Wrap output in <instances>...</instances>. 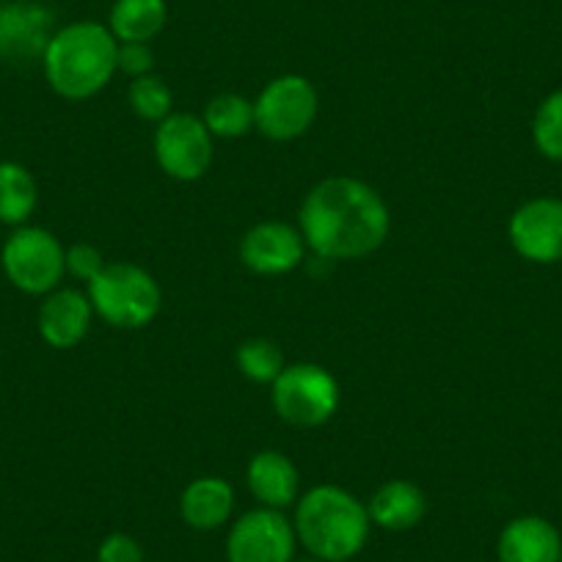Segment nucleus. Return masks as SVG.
<instances>
[{
	"instance_id": "21",
	"label": "nucleus",
	"mask_w": 562,
	"mask_h": 562,
	"mask_svg": "<svg viewBox=\"0 0 562 562\" xmlns=\"http://www.w3.org/2000/svg\"><path fill=\"white\" fill-rule=\"evenodd\" d=\"M237 370L254 383H273L279 378V372L284 370V353L276 342L265 337H254L246 339V342L237 348L235 353Z\"/></svg>"
},
{
	"instance_id": "16",
	"label": "nucleus",
	"mask_w": 562,
	"mask_h": 562,
	"mask_svg": "<svg viewBox=\"0 0 562 562\" xmlns=\"http://www.w3.org/2000/svg\"><path fill=\"white\" fill-rule=\"evenodd\" d=\"M180 516L196 532H215L235 516V488L224 477H199L182 491Z\"/></svg>"
},
{
	"instance_id": "22",
	"label": "nucleus",
	"mask_w": 562,
	"mask_h": 562,
	"mask_svg": "<svg viewBox=\"0 0 562 562\" xmlns=\"http://www.w3.org/2000/svg\"><path fill=\"white\" fill-rule=\"evenodd\" d=\"M127 102L133 108L135 116L144 122H164L171 116V105H175V94H171L169 83L160 75L149 72L144 78H135L127 89Z\"/></svg>"
},
{
	"instance_id": "14",
	"label": "nucleus",
	"mask_w": 562,
	"mask_h": 562,
	"mask_svg": "<svg viewBox=\"0 0 562 562\" xmlns=\"http://www.w3.org/2000/svg\"><path fill=\"white\" fill-rule=\"evenodd\" d=\"M562 535L549 518L518 516L505 524L496 540L499 562H560Z\"/></svg>"
},
{
	"instance_id": "9",
	"label": "nucleus",
	"mask_w": 562,
	"mask_h": 562,
	"mask_svg": "<svg viewBox=\"0 0 562 562\" xmlns=\"http://www.w3.org/2000/svg\"><path fill=\"white\" fill-rule=\"evenodd\" d=\"M295 527L284 510L254 507L237 516L226 535V562H293Z\"/></svg>"
},
{
	"instance_id": "3",
	"label": "nucleus",
	"mask_w": 562,
	"mask_h": 562,
	"mask_svg": "<svg viewBox=\"0 0 562 562\" xmlns=\"http://www.w3.org/2000/svg\"><path fill=\"white\" fill-rule=\"evenodd\" d=\"M116 50L119 42L105 23L78 20L56 29L42 56V69L58 97L89 100L116 75Z\"/></svg>"
},
{
	"instance_id": "18",
	"label": "nucleus",
	"mask_w": 562,
	"mask_h": 562,
	"mask_svg": "<svg viewBox=\"0 0 562 562\" xmlns=\"http://www.w3.org/2000/svg\"><path fill=\"white\" fill-rule=\"evenodd\" d=\"M169 23L166 0H113L108 29L116 42H153Z\"/></svg>"
},
{
	"instance_id": "15",
	"label": "nucleus",
	"mask_w": 562,
	"mask_h": 562,
	"mask_svg": "<svg viewBox=\"0 0 562 562\" xmlns=\"http://www.w3.org/2000/svg\"><path fill=\"white\" fill-rule=\"evenodd\" d=\"M246 483L259 507H273V510H284V507L295 505L301 496V474L295 463L290 461L284 452L265 450L251 458L246 469Z\"/></svg>"
},
{
	"instance_id": "26",
	"label": "nucleus",
	"mask_w": 562,
	"mask_h": 562,
	"mask_svg": "<svg viewBox=\"0 0 562 562\" xmlns=\"http://www.w3.org/2000/svg\"><path fill=\"white\" fill-rule=\"evenodd\" d=\"M97 562H147V554L133 535L111 532L97 546Z\"/></svg>"
},
{
	"instance_id": "2",
	"label": "nucleus",
	"mask_w": 562,
	"mask_h": 562,
	"mask_svg": "<svg viewBox=\"0 0 562 562\" xmlns=\"http://www.w3.org/2000/svg\"><path fill=\"white\" fill-rule=\"evenodd\" d=\"M295 538L323 562H350L370 540V510L339 485H315L295 502Z\"/></svg>"
},
{
	"instance_id": "28",
	"label": "nucleus",
	"mask_w": 562,
	"mask_h": 562,
	"mask_svg": "<svg viewBox=\"0 0 562 562\" xmlns=\"http://www.w3.org/2000/svg\"><path fill=\"white\" fill-rule=\"evenodd\" d=\"M0 3H12V0H0Z\"/></svg>"
},
{
	"instance_id": "8",
	"label": "nucleus",
	"mask_w": 562,
	"mask_h": 562,
	"mask_svg": "<svg viewBox=\"0 0 562 562\" xmlns=\"http://www.w3.org/2000/svg\"><path fill=\"white\" fill-rule=\"evenodd\" d=\"M155 158L171 180H202L213 166L215 135L193 113H171L155 130Z\"/></svg>"
},
{
	"instance_id": "6",
	"label": "nucleus",
	"mask_w": 562,
	"mask_h": 562,
	"mask_svg": "<svg viewBox=\"0 0 562 562\" xmlns=\"http://www.w3.org/2000/svg\"><path fill=\"white\" fill-rule=\"evenodd\" d=\"M270 403L293 428H321L337 414L339 383L321 364H290L270 383Z\"/></svg>"
},
{
	"instance_id": "24",
	"label": "nucleus",
	"mask_w": 562,
	"mask_h": 562,
	"mask_svg": "<svg viewBox=\"0 0 562 562\" xmlns=\"http://www.w3.org/2000/svg\"><path fill=\"white\" fill-rule=\"evenodd\" d=\"M105 257L100 254V248L91 246V243H75L67 248V276L78 281H94L97 276L105 268Z\"/></svg>"
},
{
	"instance_id": "10",
	"label": "nucleus",
	"mask_w": 562,
	"mask_h": 562,
	"mask_svg": "<svg viewBox=\"0 0 562 562\" xmlns=\"http://www.w3.org/2000/svg\"><path fill=\"white\" fill-rule=\"evenodd\" d=\"M518 257L535 265L562 262V199L538 196L524 202L507 226Z\"/></svg>"
},
{
	"instance_id": "1",
	"label": "nucleus",
	"mask_w": 562,
	"mask_h": 562,
	"mask_svg": "<svg viewBox=\"0 0 562 562\" xmlns=\"http://www.w3.org/2000/svg\"><path fill=\"white\" fill-rule=\"evenodd\" d=\"M306 248L321 259L370 257L386 243L392 215L381 193L353 177H328L306 193L299 213Z\"/></svg>"
},
{
	"instance_id": "4",
	"label": "nucleus",
	"mask_w": 562,
	"mask_h": 562,
	"mask_svg": "<svg viewBox=\"0 0 562 562\" xmlns=\"http://www.w3.org/2000/svg\"><path fill=\"white\" fill-rule=\"evenodd\" d=\"M94 315L113 328H144L158 317L160 295L158 281L149 270L133 262H108L94 281L86 284Z\"/></svg>"
},
{
	"instance_id": "19",
	"label": "nucleus",
	"mask_w": 562,
	"mask_h": 562,
	"mask_svg": "<svg viewBox=\"0 0 562 562\" xmlns=\"http://www.w3.org/2000/svg\"><path fill=\"white\" fill-rule=\"evenodd\" d=\"M40 204L34 175L18 160H0V224L25 226Z\"/></svg>"
},
{
	"instance_id": "25",
	"label": "nucleus",
	"mask_w": 562,
	"mask_h": 562,
	"mask_svg": "<svg viewBox=\"0 0 562 562\" xmlns=\"http://www.w3.org/2000/svg\"><path fill=\"white\" fill-rule=\"evenodd\" d=\"M155 69V53L147 42H122L116 50V72L130 75V78H144Z\"/></svg>"
},
{
	"instance_id": "7",
	"label": "nucleus",
	"mask_w": 562,
	"mask_h": 562,
	"mask_svg": "<svg viewBox=\"0 0 562 562\" xmlns=\"http://www.w3.org/2000/svg\"><path fill=\"white\" fill-rule=\"evenodd\" d=\"M317 91L304 75H279L254 100V127L270 140L301 138L315 124Z\"/></svg>"
},
{
	"instance_id": "20",
	"label": "nucleus",
	"mask_w": 562,
	"mask_h": 562,
	"mask_svg": "<svg viewBox=\"0 0 562 562\" xmlns=\"http://www.w3.org/2000/svg\"><path fill=\"white\" fill-rule=\"evenodd\" d=\"M202 122L215 138H243L254 130V102L243 94H218L207 102Z\"/></svg>"
},
{
	"instance_id": "27",
	"label": "nucleus",
	"mask_w": 562,
	"mask_h": 562,
	"mask_svg": "<svg viewBox=\"0 0 562 562\" xmlns=\"http://www.w3.org/2000/svg\"><path fill=\"white\" fill-rule=\"evenodd\" d=\"M293 562H323V560H317V557H304V560H293Z\"/></svg>"
},
{
	"instance_id": "13",
	"label": "nucleus",
	"mask_w": 562,
	"mask_h": 562,
	"mask_svg": "<svg viewBox=\"0 0 562 562\" xmlns=\"http://www.w3.org/2000/svg\"><path fill=\"white\" fill-rule=\"evenodd\" d=\"M91 317H94V306L89 295L75 288H58L47 293L40 304L36 326L50 348L69 350L83 342L91 328Z\"/></svg>"
},
{
	"instance_id": "23",
	"label": "nucleus",
	"mask_w": 562,
	"mask_h": 562,
	"mask_svg": "<svg viewBox=\"0 0 562 562\" xmlns=\"http://www.w3.org/2000/svg\"><path fill=\"white\" fill-rule=\"evenodd\" d=\"M532 140L543 158L562 164V89L551 91L535 111Z\"/></svg>"
},
{
	"instance_id": "29",
	"label": "nucleus",
	"mask_w": 562,
	"mask_h": 562,
	"mask_svg": "<svg viewBox=\"0 0 562 562\" xmlns=\"http://www.w3.org/2000/svg\"><path fill=\"white\" fill-rule=\"evenodd\" d=\"M560 562H562V549H560Z\"/></svg>"
},
{
	"instance_id": "12",
	"label": "nucleus",
	"mask_w": 562,
	"mask_h": 562,
	"mask_svg": "<svg viewBox=\"0 0 562 562\" xmlns=\"http://www.w3.org/2000/svg\"><path fill=\"white\" fill-rule=\"evenodd\" d=\"M306 240L284 221H262L240 240V262L257 276H281L304 262Z\"/></svg>"
},
{
	"instance_id": "5",
	"label": "nucleus",
	"mask_w": 562,
	"mask_h": 562,
	"mask_svg": "<svg viewBox=\"0 0 562 562\" xmlns=\"http://www.w3.org/2000/svg\"><path fill=\"white\" fill-rule=\"evenodd\" d=\"M3 273L25 295H47L67 276V248L42 226H18L0 251Z\"/></svg>"
},
{
	"instance_id": "17",
	"label": "nucleus",
	"mask_w": 562,
	"mask_h": 562,
	"mask_svg": "<svg viewBox=\"0 0 562 562\" xmlns=\"http://www.w3.org/2000/svg\"><path fill=\"white\" fill-rule=\"evenodd\" d=\"M367 510H370L372 527H381L386 532H405L422 524L428 513V499H425V491L411 480H389L372 494Z\"/></svg>"
},
{
	"instance_id": "11",
	"label": "nucleus",
	"mask_w": 562,
	"mask_h": 562,
	"mask_svg": "<svg viewBox=\"0 0 562 562\" xmlns=\"http://www.w3.org/2000/svg\"><path fill=\"white\" fill-rule=\"evenodd\" d=\"M56 34L50 9L31 0H12L0 7V58L12 64L42 61Z\"/></svg>"
}]
</instances>
